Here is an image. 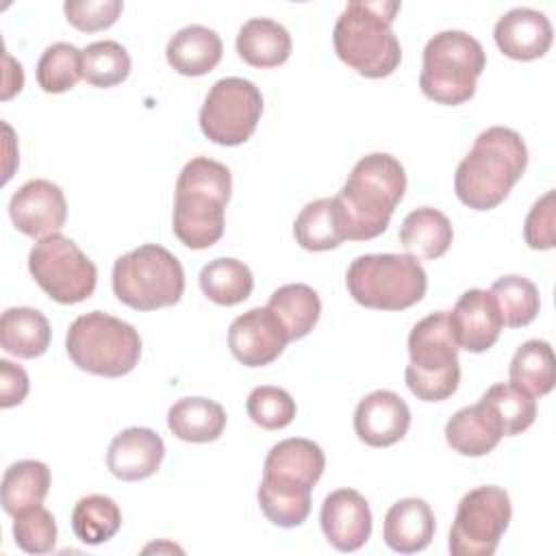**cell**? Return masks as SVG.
Returning a JSON list of instances; mask_svg holds the SVG:
<instances>
[{"mask_svg": "<svg viewBox=\"0 0 556 556\" xmlns=\"http://www.w3.org/2000/svg\"><path fill=\"white\" fill-rule=\"evenodd\" d=\"M28 387H30L28 374L20 365L2 358L0 361V406L11 408L22 404L28 395Z\"/></svg>", "mask_w": 556, "mask_h": 556, "instance_id": "7bdbcfd3", "label": "cell"}, {"mask_svg": "<svg viewBox=\"0 0 556 556\" xmlns=\"http://www.w3.org/2000/svg\"><path fill=\"white\" fill-rule=\"evenodd\" d=\"M113 293L135 311L174 306L185 293L180 261L156 243H143L113 263Z\"/></svg>", "mask_w": 556, "mask_h": 556, "instance_id": "9c48e42d", "label": "cell"}, {"mask_svg": "<svg viewBox=\"0 0 556 556\" xmlns=\"http://www.w3.org/2000/svg\"><path fill=\"white\" fill-rule=\"evenodd\" d=\"M289 334L280 319L267 308L256 306L239 315L228 328V348L245 367H265L287 348Z\"/></svg>", "mask_w": 556, "mask_h": 556, "instance_id": "5bb4252c", "label": "cell"}, {"mask_svg": "<svg viewBox=\"0 0 556 556\" xmlns=\"http://www.w3.org/2000/svg\"><path fill=\"white\" fill-rule=\"evenodd\" d=\"M37 85L46 93H65L83 78V50L74 43L56 41L37 61Z\"/></svg>", "mask_w": 556, "mask_h": 556, "instance_id": "e575fe53", "label": "cell"}, {"mask_svg": "<svg viewBox=\"0 0 556 556\" xmlns=\"http://www.w3.org/2000/svg\"><path fill=\"white\" fill-rule=\"evenodd\" d=\"M410 428L408 404L389 389L365 395L354 410V432L369 447H389L406 437Z\"/></svg>", "mask_w": 556, "mask_h": 556, "instance_id": "ac0fdd59", "label": "cell"}, {"mask_svg": "<svg viewBox=\"0 0 556 556\" xmlns=\"http://www.w3.org/2000/svg\"><path fill=\"white\" fill-rule=\"evenodd\" d=\"M324 469H326L324 450L311 439L291 437V439L278 441L267 452L261 484L282 493L311 495Z\"/></svg>", "mask_w": 556, "mask_h": 556, "instance_id": "4fadbf2b", "label": "cell"}, {"mask_svg": "<svg viewBox=\"0 0 556 556\" xmlns=\"http://www.w3.org/2000/svg\"><path fill=\"white\" fill-rule=\"evenodd\" d=\"M321 532L339 552H356L371 536V510L354 489H337L326 495L319 510Z\"/></svg>", "mask_w": 556, "mask_h": 556, "instance_id": "2e32d148", "label": "cell"}, {"mask_svg": "<svg viewBox=\"0 0 556 556\" xmlns=\"http://www.w3.org/2000/svg\"><path fill=\"white\" fill-rule=\"evenodd\" d=\"M261 113V89L252 80L228 76L208 89L200 109V128L217 146H241L254 135Z\"/></svg>", "mask_w": 556, "mask_h": 556, "instance_id": "7c38bea8", "label": "cell"}, {"mask_svg": "<svg viewBox=\"0 0 556 556\" xmlns=\"http://www.w3.org/2000/svg\"><path fill=\"white\" fill-rule=\"evenodd\" d=\"M200 289L211 302L219 306H235L250 298L254 276L243 261L222 256L202 267Z\"/></svg>", "mask_w": 556, "mask_h": 556, "instance_id": "1f68e13d", "label": "cell"}, {"mask_svg": "<svg viewBox=\"0 0 556 556\" xmlns=\"http://www.w3.org/2000/svg\"><path fill=\"white\" fill-rule=\"evenodd\" d=\"M504 437L502 421L495 408L480 397L471 406L456 410L445 424L447 445L463 456H484Z\"/></svg>", "mask_w": 556, "mask_h": 556, "instance_id": "44dd1931", "label": "cell"}, {"mask_svg": "<svg viewBox=\"0 0 556 556\" xmlns=\"http://www.w3.org/2000/svg\"><path fill=\"white\" fill-rule=\"evenodd\" d=\"M434 513L421 497L397 500L384 515L382 539L387 547L400 554H415L434 539Z\"/></svg>", "mask_w": 556, "mask_h": 556, "instance_id": "7402d4cb", "label": "cell"}, {"mask_svg": "<svg viewBox=\"0 0 556 556\" xmlns=\"http://www.w3.org/2000/svg\"><path fill=\"white\" fill-rule=\"evenodd\" d=\"M510 382L532 397L547 395L556 382V358L547 341L530 339L521 343L508 367Z\"/></svg>", "mask_w": 556, "mask_h": 556, "instance_id": "4dcf8cb0", "label": "cell"}, {"mask_svg": "<svg viewBox=\"0 0 556 556\" xmlns=\"http://www.w3.org/2000/svg\"><path fill=\"white\" fill-rule=\"evenodd\" d=\"M122 528V510L109 495L91 493L80 497L72 510V530L85 545L106 543Z\"/></svg>", "mask_w": 556, "mask_h": 556, "instance_id": "d6a6232c", "label": "cell"}, {"mask_svg": "<svg viewBox=\"0 0 556 556\" xmlns=\"http://www.w3.org/2000/svg\"><path fill=\"white\" fill-rule=\"evenodd\" d=\"M400 7L395 0L348 2L332 30L337 56L365 78L391 76L402 61V48L391 28Z\"/></svg>", "mask_w": 556, "mask_h": 556, "instance_id": "277c9868", "label": "cell"}, {"mask_svg": "<svg viewBox=\"0 0 556 556\" xmlns=\"http://www.w3.org/2000/svg\"><path fill=\"white\" fill-rule=\"evenodd\" d=\"M484 65V48L476 37L465 30H441L424 48L421 93L437 104H463L473 98Z\"/></svg>", "mask_w": 556, "mask_h": 556, "instance_id": "8992f818", "label": "cell"}, {"mask_svg": "<svg viewBox=\"0 0 556 556\" xmlns=\"http://www.w3.org/2000/svg\"><path fill=\"white\" fill-rule=\"evenodd\" d=\"M491 298L495 300V306L500 311V317L504 326L508 328H523L534 321L541 308V298L536 285L517 274H508L497 278L491 285Z\"/></svg>", "mask_w": 556, "mask_h": 556, "instance_id": "836d02e7", "label": "cell"}, {"mask_svg": "<svg viewBox=\"0 0 556 556\" xmlns=\"http://www.w3.org/2000/svg\"><path fill=\"white\" fill-rule=\"evenodd\" d=\"M291 48L289 30L269 17L248 20L237 35V54L252 67H278L291 56Z\"/></svg>", "mask_w": 556, "mask_h": 556, "instance_id": "484cf974", "label": "cell"}, {"mask_svg": "<svg viewBox=\"0 0 556 556\" xmlns=\"http://www.w3.org/2000/svg\"><path fill=\"white\" fill-rule=\"evenodd\" d=\"M122 11V0H67L63 4L67 22L83 33H96L113 26Z\"/></svg>", "mask_w": 556, "mask_h": 556, "instance_id": "60d3db41", "label": "cell"}, {"mask_svg": "<svg viewBox=\"0 0 556 556\" xmlns=\"http://www.w3.org/2000/svg\"><path fill=\"white\" fill-rule=\"evenodd\" d=\"M224 46L219 35L202 24L180 28L165 48L167 63L182 76H204L222 61Z\"/></svg>", "mask_w": 556, "mask_h": 556, "instance_id": "603a6c76", "label": "cell"}, {"mask_svg": "<svg viewBox=\"0 0 556 556\" xmlns=\"http://www.w3.org/2000/svg\"><path fill=\"white\" fill-rule=\"evenodd\" d=\"M500 52L515 61H534L545 56L552 46L554 30L545 13L528 7H517L504 13L493 28Z\"/></svg>", "mask_w": 556, "mask_h": 556, "instance_id": "d6986e66", "label": "cell"}, {"mask_svg": "<svg viewBox=\"0 0 556 556\" xmlns=\"http://www.w3.org/2000/svg\"><path fill=\"white\" fill-rule=\"evenodd\" d=\"M52 328L48 317L30 306L7 308L0 317V345L17 358H37L50 348Z\"/></svg>", "mask_w": 556, "mask_h": 556, "instance_id": "d4e9b609", "label": "cell"}, {"mask_svg": "<svg viewBox=\"0 0 556 556\" xmlns=\"http://www.w3.org/2000/svg\"><path fill=\"white\" fill-rule=\"evenodd\" d=\"M13 226L33 239L56 235L67 219V202L59 185L46 178L24 182L9 202Z\"/></svg>", "mask_w": 556, "mask_h": 556, "instance_id": "9a60e30c", "label": "cell"}, {"mask_svg": "<svg viewBox=\"0 0 556 556\" xmlns=\"http://www.w3.org/2000/svg\"><path fill=\"white\" fill-rule=\"evenodd\" d=\"M165 456L163 439L141 426H132L115 434L106 452L109 471L126 482L146 480L161 467Z\"/></svg>", "mask_w": 556, "mask_h": 556, "instance_id": "ffe728a7", "label": "cell"}, {"mask_svg": "<svg viewBox=\"0 0 556 556\" xmlns=\"http://www.w3.org/2000/svg\"><path fill=\"white\" fill-rule=\"evenodd\" d=\"M447 319L456 345L473 354L493 348L504 328L495 300L482 289H467L460 293L454 308L447 313Z\"/></svg>", "mask_w": 556, "mask_h": 556, "instance_id": "e0dca14e", "label": "cell"}, {"mask_svg": "<svg viewBox=\"0 0 556 556\" xmlns=\"http://www.w3.org/2000/svg\"><path fill=\"white\" fill-rule=\"evenodd\" d=\"M345 287L365 308L404 311L426 295L428 276L410 254H363L348 267Z\"/></svg>", "mask_w": 556, "mask_h": 556, "instance_id": "ba28073f", "label": "cell"}, {"mask_svg": "<svg viewBox=\"0 0 556 556\" xmlns=\"http://www.w3.org/2000/svg\"><path fill=\"white\" fill-rule=\"evenodd\" d=\"M232 191L230 169L208 156H195L178 174L172 228L191 250H206L224 235L226 204Z\"/></svg>", "mask_w": 556, "mask_h": 556, "instance_id": "3957f363", "label": "cell"}, {"mask_svg": "<svg viewBox=\"0 0 556 556\" xmlns=\"http://www.w3.org/2000/svg\"><path fill=\"white\" fill-rule=\"evenodd\" d=\"M169 432L187 443H208L222 437L226 410L208 397H182L167 410Z\"/></svg>", "mask_w": 556, "mask_h": 556, "instance_id": "4316f807", "label": "cell"}, {"mask_svg": "<svg viewBox=\"0 0 556 556\" xmlns=\"http://www.w3.org/2000/svg\"><path fill=\"white\" fill-rule=\"evenodd\" d=\"M454 239L452 222L445 213L432 206H419L410 211L400 228L402 248L417 261L441 258Z\"/></svg>", "mask_w": 556, "mask_h": 556, "instance_id": "cb8c5ba5", "label": "cell"}, {"mask_svg": "<svg viewBox=\"0 0 556 556\" xmlns=\"http://www.w3.org/2000/svg\"><path fill=\"white\" fill-rule=\"evenodd\" d=\"M489 402L504 428V437H515L528 430L536 419V400L513 382H497L482 395Z\"/></svg>", "mask_w": 556, "mask_h": 556, "instance_id": "8d00e7d4", "label": "cell"}, {"mask_svg": "<svg viewBox=\"0 0 556 556\" xmlns=\"http://www.w3.org/2000/svg\"><path fill=\"white\" fill-rule=\"evenodd\" d=\"M513 517L510 497L502 486L484 484L467 491L450 528L452 556H491Z\"/></svg>", "mask_w": 556, "mask_h": 556, "instance_id": "8fae6325", "label": "cell"}, {"mask_svg": "<svg viewBox=\"0 0 556 556\" xmlns=\"http://www.w3.org/2000/svg\"><path fill=\"white\" fill-rule=\"evenodd\" d=\"M52 484V476L41 460H17L7 467L0 484L2 508L11 517L41 506Z\"/></svg>", "mask_w": 556, "mask_h": 556, "instance_id": "83f0119b", "label": "cell"}, {"mask_svg": "<svg viewBox=\"0 0 556 556\" xmlns=\"http://www.w3.org/2000/svg\"><path fill=\"white\" fill-rule=\"evenodd\" d=\"M245 410L256 426L265 430H280L295 419L298 408L289 391L271 384H261L250 391Z\"/></svg>", "mask_w": 556, "mask_h": 556, "instance_id": "74e56055", "label": "cell"}, {"mask_svg": "<svg viewBox=\"0 0 556 556\" xmlns=\"http://www.w3.org/2000/svg\"><path fill=\"white\" fill-rule=\"evenodd\" d=\"M130 67V54L119 41H93L83 50V78L93 87L109 89L124 83Z\"/></svg>", "mask_w": 556, "mask_h": 556, "instance_id": "d590c367", "label": "cell"}, {"mask_svg": "<svg viewBox=\"0 0 556 556\" xmlns=\"http://www.w3.org/2000/svg\"><path fill=\"white\" fill-rule=\"evenodd\" d=\"M267 308L280 319L289 334V341H298L306 337L319 321L321 300L313 287L293 282L278 287L269 295Z\"/></svg>", "mask_w": 556, "mask_h": 556, "instance_id": "f546056e", "label": "cell"}, {"mask_svg": "<svg viewBox=\"0 0 556 556\" xmlns=\"http://www.w3.org/2000/svg\"><path fill=\"white\" fill-rule=\"evenodd\" d=\"M523 239L532 250H552L556 245L554 189L545 191L528 211L523 222Z\"/></svg>", "mask_w": 556, "mask_h": 556, "instance_id": "b9f144b4", "label": "cell"}, {"mask_svg": "<svg viewBox=\"0 0 556 556\" xmlns=\"http://www.w3.org/2000/svg\"><path fill=\"white\" fill-rule=\"evenodd\" d=\"M72 363L93 376L119 378L135 369L141 356V337L124 319L102 311L76 317L65 337Z\"/></svg>", "mask_w": 556, "mask_h": 556, "instance_id": "52a82bcc", "label": "cell"}, {"mask_svg": "<svg viewBox=\"0 0 556 556\" xmlns=\"http://www.w3.org/2000/svg\"><path fill=\"white\" fill-rule=\"evenodd\" d=\"M293 235L300 248L308 252L334 250L345 241L339 206L334 198L308 202L293 222Z\"/></svg>", "mask_w": 556, "mask_h": 556, "instance_id": "f1b7e54d", "label": "cell"}, {"mask_svg": "<svg viewBox=\"0 0 556 556\" xmlns=\"http://www.w3.org/2000/svg\"><path fill=\"white\" fill-rule=\"evenodd\" d=\"M408 356L410 363L406 365L404 378L417 400L443 402L456 393L460 365L447 311L430 313L413 326L408 334Z\"/></svg>", "mask_w": 556, "mask_h": 556, "instance_id": "5b68a950", "label": "cell"}, {"mask_svg": "<svg viewBox=\"0 0 556 556\" xmlns=\"http://www.w3.org/2000/svg\"><path fill=\"white\" fill-rule=\"evenodd\" d=\"M258 506L263 515L280 528H298L311 513V495H287L258 486Z\"/></svg>", "mask_w": 556, "mask_h": 556, "instance_id": "ab89813d", "label": "cell"}, {"mask_svg": "<svg viewBox=\"0 0 556 556\" xmlns=\"http://www.w3.org/2000/svg\"><path fill=\"white\" fill-rule=\"evenodd\" d=\"M528 165V148L521 135L506 126L482 130L454 174L456 198L473 211L500 206Z\"/></svg>", "mask_w": 556, "mask_h": 556, "instance_id": "7a4b0ae2", "label": "cell"}, {"mask_svg": "<svg viewBox=\"0 0 556 556\" xmlns=\"http://www.w3.org/2000/svg\"><path fill=\"white\" fill-rule=\"evenodd\" d=\"M13 539L15 545L26 554H48L56 543V521L54 515L35 506L22 515L13 517Z\"/></svg>", "mask_w": 556, "mask_h": 556, "instance_id": "f35d334b", "label": "cell"}, {"mask_svg": "<svg viewBox=\"0 0 556 556\" xmlns=\"http://www.w3.org/2000/svg\"><path fill=\"white\" fill-rule=\"evenodd\" d=\"M28 271L41 291L59 304H78L91 298L98 282L93 261L61 232L43 237L33 245Z\"/></svg>", "mask_w": 556, "mask_h": 556, "instance_id": "30bf717a", "label": "cell"}, {"mask_svg": "<svg viewBox=\"0 0 556 556\" xmlns=\"http://www.w3.org/2000/svg\"><path fill=\"white\" fill-rule=\"evenodd\" d=\"M406 191L404 165L387 154L371 152L356 161L345 185L334 195L348 241H369L382 235Z\"/></svg>", "mask_w": 556, "mask_h": 556, "instance_id": "6da1fadb", "label": "cell"}]
</instances>
